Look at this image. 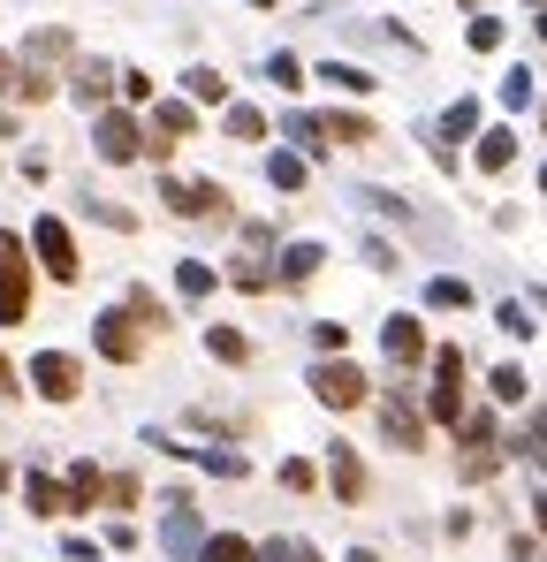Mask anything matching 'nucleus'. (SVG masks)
I'll return each instance as SVG.
<instances>
[{
	"label": "nucleus",
	"mask_w": 547,
	"mask_h": 562,
	"mask_svg": "<svg viewBox=\"0 0 547 562\" xmlns=\"http://www.w3.org/2000/svg\"><path fill=\"white\" fill-rule=\"evenodd\" d=\"M31 289H38V267H31V236L0 229V327H23V319H31Z\"/></svg>",
	"instance_id": "f257e3e1"
},
{
	"label": "nucleus",
	"mask_w": 547,
	"mask_h": 562,
	"mask_svg": "<svg viewBox=\"0 0 547 562\" xmlns=\"http://www.w3.org/2000/svg\"><path fill=\"white\" fill-rule=\"evenodd\" d=\"M31 259H38V274L61 281V289L84 281V251H76V236H69L61 213H38V221H31Z\"/></svg>",
	"instance_id": "f03ea898"
},
{
	"label": "nucleus",
	"mask_w": 547,
	"mask_h": 562,
	"mask_svg": "<svg viewBox=\"0 0 547 562\" xmlns=\"http://www.w3.org/2000/svg\"><path fill=\"white\" fill-rule=\"evenodd\" d=\"M305 380H312V403H320V411H335V419L372 403V380H365V365H350V358H312V373H305Z\"/></svg>",
	"instance_id": "7ed1b4c3"
},
{
	"label": "nucleus",
	"mask_w": 547,
	"mask_h": 562,
	"mask_svg": "<svg viewBox=\"0 0 547 562\" xmlns=\"http://www.w3.org/2000/svg\"><path fill=\"white\" fill-rule=\"evenodd\" d=\"M372 411H380V441H388V448H403V456L426 448V411L411 403V373H395V380L372 396Z\"/></svg>",
	"instance_id": "20e7f679"
},
{
	"label": "nucleus",
	"mask_w": 547,
	"mask_h": 562,
	"mask_svg": "<svg viewBox=\"0 0 547 562\" xmlns=\"http://www.w3.org/2000/svg\"><path fill=\"white\" fill-rule=\"evenodd\" d=\"M464 411H472V403H464V350L441 342V350H433V388H426V425H449V433H456Z\"/></svg>",
	"instance_id": "39448f33"
},
{
	"label": "nucleus",
	"mask_w": 547,
	"mask_h": 562,
	"mask_svg": "<svg viewBox=\"0 0 547 562\" xmlns=\"http://www.w3.org/2000/svg\"><path fill=\"white\" fill-rule=\"evenodd\" d=\"M160 206H168L176 221H228V213H236V198H228L213 175H198V183H182V175H160Z\"/></svg>",
	"instance_id": "423d86ee"
},
{
	"label": "nucleus",
	"mask_w": 547,
	"mask_h": 562,
	"mask_svg": "<svg viewBox=\"0 0 547 562\" xmlns=\"http://www.w3.org/2000/svg\"><path fill=\"white\" fill-rule=\"evenodd\" d=\"M92 350H99L107 365H138V358H145V319H138L130 304H107V312L92 319Z\"/></svg>",
	"instance_id": "0eeeda50"
},
{
	"label": "nucleus",
	"mask_w": 547,
	"mask_h": 562,
	"mask_svg": "<svg viewBox=\"0 0 547 562\" xmlns=\"http://www.w3.org/2000/svg\"><path fill=\"white\" fill-rule=\"evenodd\" d=\"M92 152H99L107 167L145 160V122H138L130 107H99V115H92Z\"/></svg>",
	"instance_id": "6e6552de"
},
{
	"label": "nucleus",
	"mask_w": 547,
	"mask_h": 562,
	"mask_svg": "<svg viewBox=\"0 0 547 562\" xmlns=\"http://www.w3.org/2000/svg\"><path fill=\"white\" fill-rule=\"evenodd\" d=\"M380 350H388V373H418L433 358V335H426L418 312H388L380 319Z\"/></svg>",
	"instance_id": "1a4fd4ad"
},
{
	"label": "nucleus",
	"mask_w": 547,
	"mask_h": 562,
	"mask_svg": "<svg viewBox=\"0 0 547 562\" xmlns=\"http://www.w3.org/2000/svg\"><path fill=\"white\" fill-rule=\"evenodd\" d=\"M23 380H31V396H46V403H76V396H84V358L38 350V358L23 365Z\"/></svg>",
	"instance_id": "9d476101"
},
{
	"label": "nucleus",
	"mask_w": 547,
	"mask_h": 562,
	"mask_svg": "<svg viewBox=\"0 0 547 562\" xmlns=\"http://www.w3.org/2000/svg\"><path fill=\"white\" fill-rule=\"evenodd\" d=\"M182 138H198V107H190V99H160V107L145 115V152L168 160Z\"/></svg>",
	"instance_id": "9b49d317"
},
{
	"label": "nucleus",
	"mask_w": 547,
	"mask_h": 562,
	"mask_svg": "<svg viewBox=\"0 0 547 562\" xmlns=\"http://www.w3.org/2000/svg\"><path fill=\"white\" fill-rule=\"evenodd\" d=\"M328 487H335V502H350V510L365 502L372 479H365V456L350 448V441H328Z\"/></svg>",
	"instance_id": "f8f14e48"
},
{
	"label": "nucleus",
	"mask_w": 547,
	"mask_h": 562,
	"mask_svg": "<svg viewBox=\"0 0 547 562\" xmlns=\"http://www.w3.org/2000/svg\"><path fill=\"white\" fill-rule=\"evenodd\" d=\"M320 267H328V244H282V259H274V289H305Z\"/></svg>",
	"instance_id": "ddd939ff"
},
{
	"label": "nucleus",
	"mask_w": 547,
	"mask_h": 562,
	"mask_svg": "<svg viewBox=\"0 0 547 562\" xmlns=\"http://www.w3.org/2000/svg\"><path fill=\"white\" fill-rule=\"evenodd\" d=\"M23 510L53 525V517H69V487H61L53 471H23Z\"/></svg>",
	"instance_id": "4468645a"
},
{
	"label": "nucleus",
	"mask_w": 547,
	"mask_h": 562,
	"mask_svg": "<svg viewBox=\"0 0 547 562\" xmlns=\"http://www.w3.org/2000/svg\"><path fill=\"white\" fill-rule=\"evenodd\" d=\"M115 77H122V69H107V61H92V54H84V61H76V77H69V99L107 107V99H115Z\"/></svg>",
	"instance_id": "2eb2a0df"
},
{
	"label": "nucleus",
	"mask_w": 547,
	"mask_h": 562,
	"mask_svg": "<svg viewBox=\"0 0 547 562\" xmlns=\"http://www.w3.org/2000/svg\"><path fill=\"white\" fill-rule=\"evenodd\" d=\"M61 487H69V517H84V510H99V502H107V471H99L92 456H84V464H69V479H61Z\"/></svg>",
	"instance_id": "dca6fc26"
},
{
	"label": "nucleus",
	"mask_w": 547,
	"mask_h": 562,
	"mask_svg": "<svg viewBox=\"0 0 547 562\" xmlns=\"http://www.w3.org/2000/svg\"><path fill=\"white\" fill-rule=\"evenodd\" d=\"M479 152H472V167H479V175H502V167H510V160H518V130H502V122H495V130H479Z\"/></svg>",
	"instance_id": "f3484780"
},
{
	"label": "nucleus",
	"mask_w": 547,
	"mask_h": 562,
	"mask_svg": "<svg viewBox=\"0 0 547 562\" xmlns=\"http://www.w3.org/2000/svg\"><path fill=\"white\" fill-rule=\"evenodd\" d=\"M320 130H328V144H380V122H372V115H350V107L320 115Z\"/></svg>",
	"instance_id": "a211bd4d"
},
{
	"label": "nucleus",
	"mask_w": 547,
	"mask_h": 562,
	"mask_svg": "<svg viewBox=\"0 0 547 562\" xmlns=\"http://www.w3.org/2000/svg\"><path fill=\"white\" fill-rule=\"evenodd\" d=\"M69 54H76V38H69L61 23H53V31H31V38H23V61H31V69H53V61H69Z\"/></svg>",
	"instance_id": "6ab92c4d"
},
{
	"label": "nucleus",
	"mask_w": 547,
	"mask_h": 562,
	"mask_svg": "<svg viewBox=\"0 0 547 562\" xmlns=\"http://www.w3.org/2000/svg\"><path fill=\"white\" fill-rule=\"evenodd\" d=\"M182 99H190V107H228V77L198 61V69H182Z\"/></svg>",
	"instance_id": "aec40b11"
},
{
	"label": "nucleus",
	"mask_w": 547,
	"mask_h": 562,
	"mask_svg": "<svg viewBox=\"0 0 547 562\" xmlns=\"http://www.w3.org/2000/svg\"><path fill=\"white\" fill-rule=\"evenodd\" d=\"M282 138L297 144L305 160H320V152H328V130H320V115H305V107H289V115H282Z\"/></svg>",
	"instance_id": "412c9836"
},
{
	"label": "nucleus",
	"mask_w": 547,
	"mask_h": 562,
	"mask_svg": "<svg viewBox=\"0 0 547 562\" xmlns=\"http://www.w3.org/2000/svg\"><path fill=\"white\" fill-rule=\"evenodd\" d=\"M502 448H510V456H525V464H540V471H547V411H533V419L518 425V433H510Z\"/></svg>",
	"instance_id": "4be33fe9"
},
{
	"label": "nucleus",
	"mask_w": 547,
	"mask_h": 562,
	"mask_svg": "<svg viewBox=\"0 0 547 562\" xmlns=\"http://www.w3.org/2000/svg\"><path fill=\"white\" fill-rule=\"evenodd\" d=\"M221 130L236 144H266V115L251 107V99H228V115H221Z\"/></svg>",
	"instance_id": "5701e85b"
},
{
	"label": "nucleus",
	"mask_w": 547,
	"mask_h": 562,
	"mask_svg": "<svg viewBox=\"0 0 547 562\" xmlns=\"http://www.w3.org/2000/svg\"><path fill=\"white\" fill-rule=\"evenodd\" d=\"M433 138H441V144H472V138H479V99H456V107L433 122Z\"/></svg>",
	"instance_id": "b1692460"
},
{
	"label": "nucleus",
	"mask_w": 547,
	"mask_h": 562,
	"mask_svg": "<svg viewBox=\"0 0 547 562\" xmlns=\"http://www.w3.org/2000/svg\"><path fill=\"white\" fill-rule=\"evenodd\" d=\"M266 183H274V190H305V183H312V160H305V152H266Z\"/></svg>",
	"instance_id": "393cba45"
},
{
	"label": "nucleus",
	"mask_w": 547,
	"mask_h": 562,
	"mask_svg": "<svg viewBox=\"0 0 547 562\" xmlns=\"http://www.w3.org/2000/svg\"><path fill=\"white\" fill-rule=\"evenodd\" d=\"M487 396H495V403H510V411H518V403H533L525 365H495V373H487Z\"/></svg>",
	"instance_id": "a878e982"
},
{
	"label": "nucleus",
	"mask_w": 547,
	"mask_h": 562,
	"mask_svg": "<svg viewBox=\"0 0 547 562\" xmlns=\"http://www.w3.org/2000/svg\"><path fill=\"white\" fill-rule=\"evenodd\" d=\"M198 562H259V548H251L243 532H205V540H198Z\"/></svg>",
	"instance_id": "bb28decb"
},
{
	"label": "nucleus",
	"mask_w": 547,
	"mask_h": 562,
	"mask_svg": "<svg viewBox=\"0 0 547 562\" xmlns=\"http://www.w3.org/2000/svg\"><path fill=\"white\" fill-rule=\"evenodd\" d=\"M426 312H472V281L433 274V281H426Z\"/></svg>",
	"instance_id": "cd10ccee"
},
{
	"label": "nucleus",
	"mask_w": 547,
	"mask_h": 562,
	"mask_svg": "<svg viewBox=\"0 0 547 562\" xmlns=\"http://www.w3.org/2000/svg\"><path fill=\"white\" fill-rule=\"evenodd\" d=\"M312 77H320V84H335V92H350V99L372 92V69H358V61H320Z\"/></svg>",
	"instance_id": "c85d7f7f"
},
{
	"label": "nucleus",
	"mask_w": 547,
	"mask_h": 562,
	"mask_svg": "<svg viewBox=\"0 0 547 562\" xmlns=\"http://www.w3.org/2000/svg\"><path fill=\"white\" fill-rule=\"evenodd\" d=\"M205 350H213L221 365H251V335H243V327H205Z\"/></svg>",
	"instance_id": "c756f323"
},
{
	"label": "nucleus",
	"mask_w": 547,
	"mask_h": 562,
	"mask_svg": "<svg viewBox=\"0 0 547 562\" xmlns=\"http://www.w3.org/2000/svg\"><path fill=\"white\" fill-rule=\"evenodd\" d=\"M502 456H510L502 441H495V448H464V456H456V471H464V487H487V479L502 471Z\"/></svg>",
	"instance_id": "7c9ffc66"
},
{
	"label": "nucleus",
	"mask_w": 547,
	"mask_h": 562,
	"mask_svg": "<svg viewBox=\"0 0 547 562\" xmlns=\"http://www.w3.org/2000/svg\"><path fill=\"white\" fill-rule=\"evenodd\" d=\"M495 327H502L510 342H533V335H540V327H533V304H518V296H502V304H495Z\"/></svg>",
	"instance_id": "2f4dec72"
},
{
	"label": "nucleus",
	"mask_w": 547,
	"mask_h": 562,
	"mask_svg": "<svg viewBox=\"0 0 547 562\" xmlns=\"http://www.w3.org/2000/svg\"><path fill=\"white\" fill-rule=\"evenodd\" d=\"M176 289L198 304V296H213V289H221V274H213L205 259H176Z\"/></svg>",
	"instance_id": "473e14b6"
},
{
	"label": "nucleus",
	"mask_w": 547,
	"mask_h": 562,
	"mask_svg": "<svg viewBox=\"0 0 547 562\" xmlns=\"http://www.w3.org/2000/svg\"><path fill=\"white\" fill-rule=\"evenodd\" d=\"M502 38H510V23H502V15H472V23H464V46H472V54H495Z\"/></svg>",
	"instance_id": "72a5a7b5"
},
{
	"label": "nucleus",
	"mask_w": 547,
	"mask_h": 562,
	"mask_svg": "<svg viewBox=\"0 0 547 562\" xmlns=\"http://www.w3.org/2000/svg\"><path fill=\"white\" fill-rule=\"evenodd\" d=\"M122 304H130V312L145 319V335H168V304H160L153 289H122Z\"/></svg>",
	"instance_id": "f704fd0d"
},
{
	"label": "nucleus",
	"mask_w": 547,
	"mask_h": 562,
	"mask_svg": "<svg viewBox=\"0 0 547 562\" xmlns=\"http://www.w3.org/2000/svg\"><path fill=\"white\" fill-rule=\"evenodd\" d=\"M305 77H312V69H305L297 54H266V84H282V92H305Z\"/></svg>",
	"instance_id": "c9c22d12"
},
{
	"label": "nucleus",
	"mask_w": 547,
	"mask_h": 562,
	"mask_svg": "<svg viewBox=\"0 0 547 562\" xmlns=\"http://www.w3.org/2000/svg\"><path fill=\"white\" fill-rule=\"evenodd\" d=\"M312 350H320V358H343V350H350V327H343V319H312Z\"/></svg>",
	"instance_id": "e433bc0d"
},
{
	"label": "nucleus",
	"mask_w": 547,
	"mask_h": 562,
	"mask_svg": "<svg viewBox=\"0 0 547 562\" xmlns=\"http://www.w3.org/2000/svg\"><path fill=\"white\" fill-rule=\"evenodd\" d=\"M115 92H122V107H145V99H153V77H145V69H122Z\"/></svg>",
	"instance_id": "4c0bfd02"
},
{
	"label": "nucleus",
	"mask_w": 547,
	"mask_h": 562,
	"mask_svg": "<svg viewBox=\"0 0 547 562\" xmlns=\"http://www.w3.org/2000/svg\"><path fill=\"white\" fill-rule=\"evenodd\" d=\"M259 562H320V548H305V540H266Z\"/></svg>",
	"instance_id": "58836bf2"
},
{
	"label": "nucleus",
	"mask_w": 547,
	"mask_h": 562,
	"mask_svg": "<svg viewBox=\"0 0 547 562\" xmlns=\"http://www.w3.org/2000/svg\"><path fill=\"white\" fill-rule=\"evenodd\" d=\"M282 487H289V494H312V487H320V471H312L305 456H289V464H282Z\"/></svg>",
	"instance_id": "ea45409f"
},
{
	"label": "nucleus",
	"mask_w": 547,
	"mask_h": 562,
	"mask_svg": "<svg viewBox=\"0 0 547 562\" xmlns=\"http://www.w3.org/2000/svg\"><path fill=\"white\" fill-rule=\"evenodd\" d=\"M502 99H510V107H533V69H510V77H502Z\"/></svg>",
	"instance_id": "a19ab883"
},
{
	"label": "nucleus",
	"mask_w": 547,
	"mask_h": 562,
	"mask_svg": "<svg viewBox=\"0 0 547 562\" xmlns=\"http://www.w3.org/2000/svg\"><path fill=\"white\" fill-rule=\"evenodd\" d=\"M365 267H372V274H395V244H388V236H365Z\"/></svg>",
	"instance_id": "79ce46f5"
},
{
	"label": "nucleus",
	"mask_w": 547,
	"mask_h": 562,
	"mask_svg": "<svg viewBox=\"0 0 547 562\" xmlns=\"http://www.w3.org/2000/svg\"><path fill=\"white\" fill-rule=\"evenodd\" d=\"M138 494H145V487H138V471H115V479H107V502H115V510H130Z\"/></svg>",
	"instance_id": "37998d69"
},
{
	"label": "nucleus",
	"mask_w": 547,
	"mask_h": 562,
	"mask_svg": "<svg viewBox=\"0 0 547 562\" xmlns=\"http://www.w3.org/2000/svg\"><path fill=\"white\" fill-rule=\"evenodd\" d=\"M15 396H23V373H15V365H8V350H0V403H15Z\"/></svg>",
	"instance_id": "c03bdc74"
},
{
	"label": "nucleus",
	"mask_w": 547,
	"mask_h": 562,
	"mask_svg": "<svg viewBox=\"0 0 547 562\" xmlns=\"http://www.w3.org/2000/svg\"><path fill=\"white\" fill-rule=\"evenodd\" d=\"M8 92H15V54L0 46V99H8Z\"/></svg>",
	"instance_id": "a18cd8bd"
},
{
	"label": "nucleus",
	"mask_w": 547,
	"mask_h": 562,
	"mask_svg": "<svg viewBox=\"0 0 547 562\" xmlns=\"http://www.w3.org/2000/svg\"><path fill=\"white\" fill-rule=\"evenodd\" d=\"M533 532H547V479H540V494H533Z\"/></svg>",
	"instance_id": "49530a36"
},
{
	"label": "nucleus",
	"mask_w": 547,
	"mask_h": 562,
	"mask_svg": "<svg viewBox=\"0 0 547 562\" xmlns=\"http://www.w3.org/2000/svg\"><path fill=\"white\" fill-rule=\"evenodd\" d=\"M343 562H380V555H372V548H350V555H343Z\"/></svg>",
	"instance_id": "de8ad7c7"
},
{
	"label": "nucleus",
	"mask_w": 547,
	"mask_h": 562,
	"mask_svg": "<svg viewBox=\"0 0 547 562\" xmlns=\"http://www.w3.org/2000/svg\"><path fill=\"white\" fill-rule=\"evenodd\" d=\"M533 312H547V281H540V289H533Z\"/></svg>",
	"instance_id": "09e8293b"
},
{
	"label": "nucleus",
	"mask_w": 547,
	"mask_h": 562,
	"mask_svg": "<svg viewBox=\"0 0 547 562\" xmlns=\"http://www.w3.org/2000/svg\"><path fill=\"white\" fill-rule=\"evenodd\" d=\"M533 31H540V46H547V8H540V15H533Z\"/></svg>",
	"instance_id": "8fccbe9b"
},
{
	"label": "nucleus",
	"mask_w": 547,
	"mask_h": 562,
	"mask_svg": "<svg viewBox=\"0 0 547 562\" xmlns=\"http://www.w3.org/2000/svg\"><path fill=\"white\" fill-rule=\"evenodd\" d=\"M540 130H547V99H540Z\"/></svg>",
	"instance_id": "3c124183"
},
{
	"label": "nucleus",
	"mask_w": 547,
	"mask_h": 562,
	"mask_svg": "<svg viewBox=\"0 0 547 562\" xmlns=\"http://www.w3.org/2000/svg\"><path fill=\"white\" fill-rule=\"evenodd\" d=\"M0 487H8V464H0Z\"/></svg>",
	"instance_id": "603ef678"
},
{
	"label": "nucleus",
	"mask_w": 547,
	"mask_h": 562,
	"mask_svg": "<svg viewBox=\"0 0 547 562\" xmlns=\"http://www.w3.org/2000/svg\"><path fill=\"white\" fill-rule=\"evenodd\" d=\"M251 8H274V0H251Z\"/></svg>",
	"instance_id": "864d4df0"
},
{
	"label": "nucleus",
	"mask_w": 547,
	"mask_h": 562,
	"mask_svg": "<svg viewBox=\"0 0 547 562\" xmlns=\"http://www.w3.org/2000/svg\"><path fill=\"white\" fill-rule=\"evenodd\" d=\"M525 8H547V0H525Z\"/></svg>",
	"instance_id": "5fc2aeb1"
},
{
	"label": "nucleus",
	"mask_w": 547,
	"mask_h": 562,
	"mask_svg": "<svg viewBox=\"0 0 547 562\" xmlns=\"http://www.w3.org/2000/svg\"><path fill=\"white\" fill-rule=\"evenodd\" d=\"M540 190H547V167H540Z\"/></svg>",
	"instance_id": "6e6d98bb"
}]
</instances>
